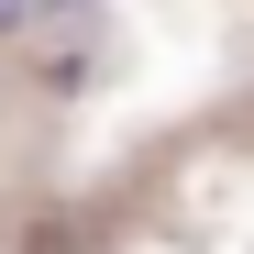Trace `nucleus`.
Returning a JSON list of instances; mask_svg holds the SVG:
<instances>
[{
    "instance_id": "nucleus-1",
    "label": "nucleus",
    "mask_w": 254,
    "mask_h": 254,
    "mask_svg": "<svg viewBox=\"0 0 254 254\" xmlns=\"http://www.w3.org/2000/svg\"><path fill=\"white\" fill-rule=\"evenodd\" d=\"M45 22V0H0V45H11V33H33Z\"/></svg>"
}]
</instances>
